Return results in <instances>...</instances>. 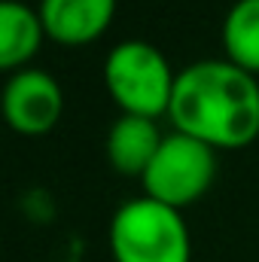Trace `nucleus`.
Wrapping results in <instances>:
<instances>
[{"mask_svg": "<svg viewBox=\"0 0 259 262\" xmlns=\"http://www.w3.org/2000/svg\"><path fill=\"white\" fill-rule=\"evenodd\" d=\"M168 119L213 149H241L259 137V82L226 58L183 67L174 82Z\"/></svg>", "mask_w": 259, "mask_h": 262, "instance_id": "obj_1", "label": "nucleus"}, {"mask_svg": "<svg viewBox=\"0 0 259 262\" xmlns=\"http://www.w3.org/2000/svg\"><path fill=\"white\" fill-rule=\"evenodd\" d=\"M113 262H192V238L183 210L149 195L116 207L107 232Z\"/></svg>", "mask_w": 259, "mask_h": 262, "instance_id": "obj_2", "label": "nucleus"}, {"mask_svg": "<svg viewBox=\"0 0 259 262\" xmlns=\"http://www.w3.org/2000/svg\"><path fill=\"white\" fill-rule=\"evenodd\" d=\"M177 73L162 49L146 40H122L104 58V85L116 107L131 116H168Z\"/></svg>", "mask_w": 259, "mask_h": 262, "instance_id": "obj_3", "label": "nucleus"}, {"mask_svg": "<svg viewBox=\"0 0 259 262\" xmlns=\"http://www.w3.org/2000/svg\"><path fill=\"white\" fill-rule=\"evenodd\" d=\"M217 180V149L189 134H165L156 159L140 177L143 195L156 198L174 210L195 204Z\"/></svg>", "mask_w": 259, "mask_h": 262, "instance_id": "obj_4", "label": "nucleus"}, {"mask_svg": "<svg viewBox=\"0 0 259 262\" xmlns=\"http://www.w3.org/2000/svg\"><path fill=\"white\" fill-rule=\"evenodd\" d=\"M64 110V92L58 79L40 67H21L9 73L3 85V116L9 128L25 137H43L58 125Z\"/></svg>", "mask_w": 259, "mask_h": 262, "instance_id": "obj_5", "label": "nucleus"}, {"mask_svg": "<svg viewBox=\"0 0 259 262\" xmlns=\"http://www.w3.org/2000/svg\"><path fill=\"white\" fill-rule=\"evenodd\" d=\"M46 37L61 46L95 43L116 15V0H40Z\"/></svg>", "mask_w": 259, "mask_h": 262, "instance_id": "obj_6", "label": "nucleus"}, {"mask_svg": "<svg viewBox=\"0 0 259 262\" xmlns=\"http://www.w3.org/2000/svg\"><path fill=\"white\" fill-rule=\"evenodd\" d=\"M165 134L159 131L156 119L119 113V119L107 131V162L116 174L125 177H143L149 162L156 159Z\"/></svg>", "mask_w": 259, "mask_h": 262, "instance_id": "obj_7", "label": "nucleus"}, {"mask_svg": "<svg viewBox=\"0 0 259 262\" xmlns=\"http://www.w3.org/2000/svg\"><path fill=\"white\" fill-rule=\"evenodd\" d=\"M46 37L43 18L37 6H28L21 0H3L0 3V67L15 73L40 52Z\"/></svg>", "mask_w": 259, "mask_h": 262, "instance_id": "obj_8", "label": "nucleus"}, {"mask_svg": "<svg viewBox=\"0 0 259 262\" xmlns=\"http://www.w3.org/2000/svg\"><path fill=\"white\" fill-rule=\"evenodd\" d=\"M223 49L226 61L259 73V0H235L223 18Z\"/></svg>", "mask_w": 259, "mask_h": 262, "instance_id": "obj_9", "label": "nucleus"}]
</instances>
